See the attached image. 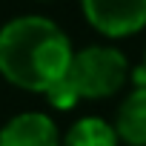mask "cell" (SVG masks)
<instances>
[{
	"label": "cell",
	"instance_id": "6da1fadb",
	"mask_svg": "<svg viewBox=\"0 0 146 146\" xmlns=\"http://www.w3.org/2000/svg\"><path fill=\"white\" fill-rule=\"evenodd\" d=\"M72 54L69 35L52 17L17 15L0 26V78L20 92L46 95L69 72Z\"/></svg>",
	"mask_w": 146,
	"mask_h": 146
},
{
	"label": "cell",
	"instance_id": "7a4b0ae2",
	"mask_svg": "<svg viewBox=\"0 0 146 146\" xmlns=\"http://www.w3.org/2000/svg\"><path fill=\"white\" fill-rule=\"evenodd\" d=\"M129 57L117 46L92 43L72 54L66 78L80 100H106L129 83Z\"/></svg>",
	"mask_w": 146,
	"mask_h": 146
},
{
	"label": "cell",
	"instance_id": "3957f363",
	"mask_svg": "<svg viewBox=\"0 0 146 146\" xmlns=\"http://www.w3.org/2000/svg\"><path fill=\"white\" fill-rule=\"evenodd\" d=\"M80 12L86 23L109 40L146 29V0H80Z\"/></svg>",
	"mask_w": 146,
	"mask_h": 146
},
{
	"label": "cell",
	"instance_id": "277c9868",
	"mask_svg": "<svg viewBox=\"0 0 146 146\" xmlns=\"http://www.w3.org/2000/svg\"><path fill=\"white\" fill-rule=\"evenodd\" d=\"M60 137L46 112H20L0 126V146H60Z\"/></svg>",
	"mask_w": 146,
	"mask_h": 146
},
{
	"label": "cell",
	"instance_id": "5b68a950",
	"mask_svg": "<svg viewBox=\"0 0 146 146\" xmlns=\"http://www.w3.org/2000/svg\"><path fill=\"white\" fill-rule=\"evenodd\" d=\"M115 129L120 143L146 146V86H132L115 112Z\"/></svg>",
	"mask_w": 146,
	"mask_h": 146
},
{
	"label": "cell",
	"instance_id": "8992f818",
	"mask_svg": "<svg viewBox=\"0 0 146 146\" xmlns=\"http://www.w3.org/2000/svg\"><path fill=\"white\" fill-rule=\"evenodd\" d=\"M60 146H120V137L115 123L98 115H86L66 129V135L60 137Z\"/></svg>",
	"mask_w": 146,
	"mask_h": 146
},
{
	"label": "cell",
	"instance_id": "52a82bcc",
	"mask_svg": "<svg viewBox=\"0 0 146 146\" xmlns=\"http://www.w3.org/2000/svg\"><path fill=\"white\" fill-rule=\"evenodd\" d=\"M143 66H146V52H143Z\"/></svg>",
	"mask_w": 146,
	"mask_h": 146
}]
</instances>
